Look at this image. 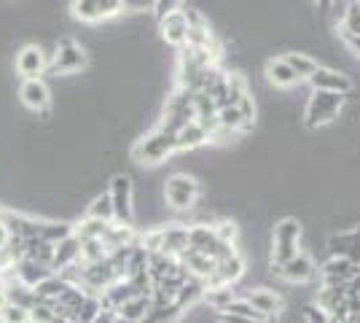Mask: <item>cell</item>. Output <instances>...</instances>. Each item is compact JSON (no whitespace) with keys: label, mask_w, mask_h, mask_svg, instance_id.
I'll return each mask as SVG.
<instances>
[{"label":"cell","mask_w":360,"mask_h":323,"mask_svg":"<svg viewBox=\"0 0 360 323\" xmlns=\"http://www.w3.org/2000/svg\"><path fill=\"white\" fill-rule=\"evenodd\" d=\"M175 151H178L175 148V135H169V132L156 127V129H150L148 135L135 140L132 159H135L137 165H143V167H156V165L167 162Z\"/></svg>","instance_id":"1"},{"label":"cell","mask_w":360,"mask_h":323,"mask_svg":"<svg viewBox=\"0 0 360 323\" xmlns=\"http://www.w3.org/2000/svg\"><path fill=\"white\" fill-rule=\"evenodd\" d=\"M347 94L339 92H312L309 103L304 108V127L307 129H317V127H326L330 124L345 108Z\"/></svg>","instance_id":"2"},{"label":"cell","mask_w":360,"mask_h":323,"mask_svg":"<svg viewBox=\"0 0 360 323\" xmlns=\"http://www.w3.org/2000/svg\"><path fill=\"white\" fill-rule=\"evenodd\" d=\"M301 243V224L296 218H280L271 229V259L269 264H285L293 256H299Z\"/></svg>","instance_id":"3"},{"label":"cell","mask_w":360,"mask_h":323,"mask_svg":"<svg viewBox=\"0 0 360 323\" xmlns=\"http://www.w3.org/2000/svg\"><path fill=\"white\" fill-rule=\"evenodd\" d=\"M86 65H89L86 49L78 46L73 38L65 35V38L57 41V49H54V57L49 62V73L46 76H73V73H81Z\"/></svg>","instance_id":"4"},{"label":"cell","mask_w":360,"mask_h":323,"mask_svg":"<svg viewBox=\"0 0 360 323\" xmlns=\"http://www.w3.org/2000/svg\"><path fill=\"white\" fill-rule=\"evenodd\" d=\"M202 197V186L186 172H175L165 181V202L172 210H194Z\"/></svg>","instance_id":"5"},{"label":"cell","mask_w":360,"mask_h":323,"mask_svg":"<svg viewBox=\"0 0 360 323\" xmlns=\"http://www.w3.org/2000/svg\"><path fill=\"white\" fill-rule=\"evenodd\" d=\"M108 197L113 202V213H116V224H135V186L127 172H119L110 178V189Z\"/></svg>","instance_id":"6"},{"label":"cell","mask_w":360,"mask_h":323,"mask_svg":"<svg viewBox=\"0 0 360 323\" xmlns=\"http://www.w3.org/2000/svg\"><path fill=\"white\" fill-rule=\"evenodd\" d=\"M70 11L78 22L97 25V22H108L113 16L124 14V0H73Z\"/></svg>","instance_id":"7"},{"label":"cell","mask_w":360,"mask_h":323,"mask_svg":"<svg viewBox=\"0 0 360 323\" xmlns=\"http://www.w3.org/2000/svg\"><path fill=\"white\" fill-rule=\"evenodd\" d=\"M16 73L22 76V81H30V78H44L49 73V57L38 44H27L16 51L14 62Z\"/></svg>","instance_id":"8"},{"label":"cell","mask_w":360,"mask_h":323,"mask_svg":"<svg viewBox=\"0 0 360 323\" xmlns=\"http://www.w3.org/2000/svg\"><path fill=\"white\" fill-rule=\"evenodd\" d=\"M269 267H271V275H277L280 280H285V283H293V286L309 283V280H315V275H317L315 262H312L307 253H299V256H293V259L285 264H269Z\"/></svg>","instance_id":"9"},{"label":"cell","mask_w":360,"mask_h":323,"mask_svg":"<svg viewBox=\"0 0 360 323\" xmlns=\"http://www.w3.org/2000/svg\"><path fill=\"white\" fill-rule=\"evenodd\" d=\"M248 272V262H245V256L242 253H234V256H229L224 262H215V272L212 277L205 283L207 289H221V286H234V283H240L242 277Z\"/></svg>","instance_id":"10"},{"label":"cell","mask_w":360,"mask_h":323,"mask_svg":"<svg viewBox=\"0 0 360 323\" xmlns=\"http://www.w3.org/2000/svg\"><path fill=\"white\" fill-rule=\"evenodd\" d=\"M312 89L315 92H339V94H349L352 92V81L345 70H336V68H317L312 78H309Z\"/></svg>","instance_id":"11"},{"label":"cell","mask_w":360,"mask_h":323,"mask_svg":"<svg viewBox=\"0 0 360 323\" xmlns=\"http://www.w3.org/2000/svg\"><path fill=\"white\" fill-rule=\"evenodd\" d=\"M19 100H22V106L35 110V113H49V108H51V92H49V87H46L44 78H30V81H22V87H19Z\"/></svg>","instance_id":"12"},{"label":"cell","mask_w":360,"mask_h":323,"mask_svg":"<svg viewBox=\"0 0 360 323\" xmlns=\"http://www.w3.org/2000/svg\"><path fill=\"white\" fill-rule=\"evenodd\" d=\"M242 296H245L261 315H266L269 321L280 318V312L285 310V299H283L277 291H271V289H264V286H261V289H248Z\"/></svg>","instance_id":"13"},{"label":"cell","mask_w":360,"mask_h":323,"mask_svg":"<svg viewBox=\"0 0 360 323\" xmlns=\"http://www.w3.org/2000/svg\"><path fill=\"white\" fill-rule=\"evenodd\" d=\"M159 32L169 46L186 49V44H188V16H186V11H175V14L165 16L159 22Z\"/></svg>","instance_id":"14"},{"label":"cell","mask_w":360,"mask_h":323,"mask_svg":"<svg viewBox=\"0 0 360 323\" xmlns=\"http://www.w3.org/2000/svg\"><path fill=\"white\" fill-rule=\"evenodd\" d=\"M360 275V267L342 256H330L323 264V286H347L352 277Z\"/></svg>","instance_id":"15"},{"label":"cell","mask_w":360,"mask_h":323,"mask_svg":"<svg viewBox=\"0 0 360 323\" xmlns=\"http://www.w3.org/2000/svg\"><path fill=\"white\" fill-rule=\"evenodd\" d=\"M188 227L183 224H167L162 227V253L180 259L186 251H188Z\"/></svg>","instance_id":"16"},{"label":"cell","mask_w":360,"mask_h":323,"mask_svg":"<svg viewBox=\"0 0 360 323\" xmlns=\"http://www.w3.org/2000/svg\"><path fill=\"white\" fill-rule=\"evenodd\" d=\"M264 73H266V78H269L274 87H280V89H290V87H299L301 84L299 73L288 65L285 57H271V60L266 62V68H264Z\"/></svg>","instance_id":"17"},{"label":"cell","mask_w":360,"mask_h":323,"mask_svg":"<svg viewBox=\"0 0 360 323\" xmlns=\"http://www.w3.org/2000/svg\"><path fill=\"white\" fill-rule=\"evenodd\" d=\"M51 275H54L51 267L32 262V259H19V262L14 264V277L19 280V283L30 286V289H38L46 277H51Z\"/></svg>","instance_id":"18"},{"label":"cell","mask_w":360,"mask_h":323,"mask_svg":"<svg viewBox=\"0 0 360 323\" xmlns=\"http://www.w3.org/2000/svg\"><path fill=\"white\" fill-rule=\"evenodd\" d=\"M78 262H81V240L75 237V232H73L70 237H65L62 243H57L51 270H54V275H57V272H62V270H68L70 264H78Z\"/></svg>","instance_id":"19"},{"label":"cell","mask_w":360,"mask_h":323,"mask_svg":"<svg viewBox=\"0 0 360 323\" xmlns=\"http://www.w3.org/2000/svg\"><path fill=\"white\" fill-rule=\"evenodd\" d=\"M180 264L191 272L194 277H199V280H210L212 272H215V262H212L207 253H202V251H194V248H188L183 256H180Z\"/></svg>","instance_id":"20"},{"label":"cell","mask_w":360,"mask_h":323,"mask_svg":"<svg viewBox=\"0 0 360 323\" xmlns=\"http://www.w3.org/2000/svg\"><path fill=\"white\" fill-rule=\"evenodd\" d=\"M207 143H210V135H207L196 122H188L178 135H175V148H178V151H196V148H202V146H207Z\"/></svg>","instance_id":"21"},{"label":"cell","mask_w":360,"mask_h":323,"mask_svg":"<svg viewBox=\"0 0 360 323\" xmlns=\"http://www.w3.org/2000/svg\"><path fill=\"white\" fill-rule=\"evenodd\" d=\"M6 302H11L16 308H25V310H32L38 305V293L35 289L30 286H25V283H19V280H8L6 283Z\"/></svg>","instance_id":"22"},{"label":"cell","mask_w":360,"mask_h":323,"mask_svg":"<svg viewBox=\"0 0 360 323\" xmlns=\"http://www.w3.org/2000/svg\"><path fill=\"white\" fill-rule=\"evenodd\" d=\"M237 296H240V293L234 291V286H221V289H207L202 302L207 305L210 312H224V310L229 308Z\"/></svg>","instance_id":"23"},{"label":"cell","mask_w":360,"mask_h":323,"mask_svg":"<svg viewBox=\"0 0 360 323\" xmlns=\"http://www.w3.org/2000/svg\"><path fill=\"white\" fill-rule=\"evenodd\" d=\"M150 308H153V299L150 296H135V299H129L119 310V318L127 323H140L150 312Z\"/></svg>","instance_id":"24"},{"label":"cell","mask_w":360,"mask_h":323,"mask_svg":"<svg viewBox=\"0 0 360 323\" xmlns=\"http://www.w3.org/2000/svg\"><path fill=\"white\" fill-rule=\"evenodd\" d=\"M183 315H186V310L180 308L178 302H172V305H153L150 312L140 323H178Z\"/></svg>","instance_id":"25"},{"label":"cell","mask_w":360,"mask_h":323,"mask_svg":"<svg viewBox=\"0 0 360 323\" xmlns=\"http://www.w3.org/2000/svg\"><path fill=\"white\" fill-rule=\"evenodd\" d=\"M54 248H57L54 243H46V240H27L25 243V259H32V262L51 267V262H54Z\"/></svg>","instance_id":"26"},{"label":"cell","mask_w":360,"mask_h":323,"mask_svg":"<svg viewBox=\"0 0 360 323\" xmlns=\"http://www.w3.org/2000/svg\"><path fill=\"white\" fill-rule=\"evenodd\" d=\"M86 215H89V218H97V221H105V224H116L113 202H110L108 194H97V197L86 205Z\"/></svg>","instance_id":"27"},{"label":"cell","mask_w":360,"mask_h":323,"mask_svg":"<svg viewBox=\"0 0 360 323\" xmlns=\"http://www.w3.org/2000/svg\"><path fill=\"white\" fill-rule=\"evenodd\" d=\"M110 256V248L105 240H81V262L84 264H100Z\"/></svg>","instance_id":"28"},{"label":"cell","mask_w":360,"mask_h":323,"mask_svg":"<svg viewBox=\"0 0 360 323\" xmlns=\"http://www.w3.org/2000/svg\"><path fill=\"white\" fill-rule=\"evenodd\" d=\"M218 122H221L224 129L234 132V135H240V132H245V129H250V124L245 122V116L240 113V108L237 106L221 108V110H218Z\"/></svg>","instance_id":"29"},{"label":"cell","mask_w":360,"mask_h":323,"mask_svg":"<svg viewBox=\"0 0 360 323\" xmlns=\"http://www.w3.org/2000/svg\"><path fill=\"white\" fill-rule=\"evenodd\" d=\"M285 62L290 65V68H293V70H296V73H299L301 81H309V78H312V73H315L317 68H320V65H317V62L312 60L309 54H301V51H288Z\"/></svg>","instance_id":"30"},{"label":"cell","mask_w":360,"mask_h":323,"mask_svg":"<svg viewBox=\"0 0 360 323\" xmlns=\"http://www.w3.org/2000/svg\"><path fill=\"white\" fill-rule=\"evenodd\" d=\"M68 289H70V283H65L60 275H51L35 289V293H38V299H46V302H60V296Z\"/></svg>","instance_id":"31"},{"label":"cell","mask_w":360,"mask_h":323,"mask_svg":"<svg viewBox=\"0 0 360 323\" xmlns=\"http://www.w3.org/2000/svg\"><path fill=\"white\" fill-rule=\"evenodd\" d=\"M352 248H355V229L339 232V234L328 237V253H330V256H342V259H349Z\"/></svg>","instance_id":"32"},{"label":"cell","mask_w":360,"mask_h":323,"mask_svg":"<svg viewBox=\"0 0 360 323\" xmlns=\"http://www.w3.org/2000/svg\"><path fill=\"white\" fill-rule=\"evenodd\" d=\"M100 312H103L100 296H86V299H84V305H81V308H78V312H75V321H78V323H94Z\"/></svg>","instance_id":"33"},{"label":"cell","mask_w":360,"mask_h":323,"mask_svg":"<svg viewBox=\"0 0 360 323\" xmlns=\"http://www.w3.org/2000/svg\"><path fill=\"white\" fill-rule=\"evenodd\" d=\"M0 323H32L30 310L16 308L11 302H3V305H0Z\"/></svg>","instance_id":"34"},{"label":"cell","mask_w":360,"mask_h":323,"mask_svg":"<svg viewBox=\"0 0 360 323\" xmlns=\"http://www.w3.org/2000/svg\"><path fill=\"white\" fill-rule=\"evenodd\" d=\"M54 308H57V302H46V299H38V305L30 310V321L32 323H51L54 321Z\"/></svg>","instance_id":"35"},{"label":"cell","mask_w":360,"mask_h":323,"mask_svg":"<svg viewBox=\"0 0 360 323\" xmlns=\"http://www.w3.org/2000/svg\"><path fill=\"white\" fill-rule=\"evenodd\" d=\"M304 321L307 323H330V315L323 308H317V305H307V308H304Z\"/></svg>","instance_id":"36"},{"label":"cell","mask_w":360,"mask_h":323,"mask_svg":"<svg viewBox=\"0 0 360 323\" xmlns=\"http://www.w3.org/2000/svg\"><path fill=\"white\" fill-rule=\"evenodd\" d=\"M237 108H240V113L245 116V122L253 127L255 122V103H253V94H245L240 103H237Z\"/></svg>","instance_id":"37"},{"label":"cell","mask_w":360,"mask_h":323,"mask_svg":"<svg viewBox=\"0 0 360 323\" xmlns=\"http://www.w3.org/2000/svg\"><path fill=\"white\" fill-rule=\"evenodd\" d=\"M212 321L215 323H255L245 315H234V312H212Z\"/></svg>","instance_id":"38"},{"label":"cell","mask_w":360,"mask_h":323,"mask_svg":"<svg viewBox=\"0 0 360 323\" xmlns=\"http://www.w3.org/2000/svg\"><path fill=\"white\" fill-rule=\"evenodd\" d=\"M51 323H75V321H70V318H60V315H54V321Z\"/></svg>","instance_id":"39"},{"label":"cell","mask_w":360,"mask_h":323,"mask_svg":"<svg viewBox=\"0 0 360 323\" xmlns=\"http://www.w3.org/2000/svg\"><path fill=\"white\" fill-rule=\"evenodd\" d=\"M116 323H127V321H121V318H119V321H116Z\"/></svg>","instance_id":"40"}]
</instances>
